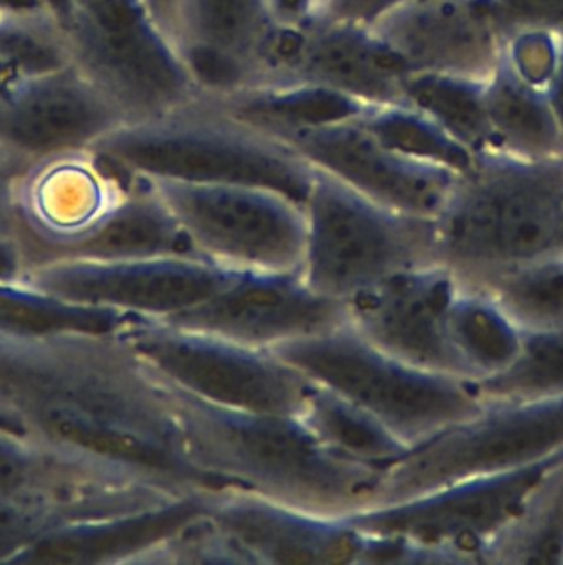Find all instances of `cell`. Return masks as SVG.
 I'll use <instances>...</instances> for the list:
<instances>
[{"instance_id": "1", "label": "cell", "mask_w": 563, "mask_h": 565, "mask_svg": "<svg viewBox=\"0 0 563 565\" xmlns=\"http://www.w3.org/2000/svg\"><path fill=\"white\" fill-rule=\"evenodd\" d=\"M0 392L23 431L63 451L224 486L185 462L161 382L118 332H0Z\"/></svg>"}, {"instance_id": "2", "label": "cell", "mask_w": 563, "mask_h": 565, "mask_svg": "<svg viewBox=\"0 0 563 565\" xmlns=\"http://www.w3.org/2000/svg\"><path fill=\"white\" fill-rule=\"evenodd\" d=\"M155 373L185 462L199 475L325 518H351L370 505L383 468L328 451L297 416L225 408Z\"/></svg>"}, {"instance_id": "3", "label": "cell", "mask_w": 563, "mask_h": 565, "mask_svg": "<svg viewBox=\"0 0 563 565\" xmlns=\"http://www.w3.org/2000/svg\"><path fill=\"white\" fill-rule=\"evenodd\" d=\"M434 260L460 286L563 250V157L476 153L434 217Z\"/></svg>"}, {"instance_id": "4", "label": "cell", "mask_w": 563, "mask_h": 565, "mask_svg": "<svg viewBox=\"0 0 563 565\" xmlns=\"http://www.w3.org/2000/svg\"><path fill=\"white\" fill-rule=\"evenodd\" d=\"M125 178L272 188L304 204L314 164L290 145L194 102L151 120L121 125L92 148Z\"/></svg>"}, {"instance_id": "5", "label": "cell", "mask_w": 563, "mask_h": 565, "mask_svg": "<svg viewBox=\"0 0 563 565\" xmlns=\"http://www.w3.org/2000/svg\"><path fill=\"white\" fill-rule=\"evenodd\" d=\"M272 353L370 412L407 449L486 406L474 382L403 362L364 340L347 322Z\"/></svg>"}, {"instance_id": "6", "label": "cell", "mask_w": 563, "mask_h": 565, "mask_svg": "<svg viewBox=\"0 0 563 565\" xmlns=\"http://www.w3.org/2000/svg\"><path fill=\"white\" fill-rule=\"evenodd\" d=\"M78 68L128 124L151 120L201 95L176 42L146 0H50Z\"/></svg>"}, {"instance_id": "7", "label": "cell", "mask_w": 563, "mask_h": 565, "mask_svg": "<svg viewBox=\"0 0 563 565\" xmlns=\"http://www.w3.org/2000/svg\"><path fill=\"white\" fill-rule=\"evenodd\" d=\"M301 276L315 292L344 300L401 270L436 264L433 221L371 200L314 167Z\"/></svg>"}, {"instance_id": "8", "label": "cell", "mask_w": 563, "mask_h": 565, "mask_svg": "<svg viewBox=\"0 0 563 565\" xmlns=\"http://www.w3.org/2000/svg\"><path fill=\"white\" fill-rule=\"evenodd\" d=\"M560 451L563 398L486 405L384 466L367 509L416 498L476 476L522 468Z\"/></svg>"}, {"instance_id": "9", "label": "cell", "mask_w": 563, "mask_h": 565, "mask_svg": "<svg viewBox=\"0 0 563 565\" xmlns=\"http://www.w3.org/2000/svg\"><path fill=\"white\" fill-rule=\"evenodd\" d=\"M145 180L201 259L235 274L301 270L307 217L294 198L255 184Z\"/></svg>"}, {"instance_id": "10", "label": "cell", "mask_w": 563, "mask_h": 565, "mask_svg": "<svg viewBox=\"0 0 563 565\" xmlns=\"http://www.w3.org/2000/svg\"><path fill=\"white\" fill-rule=\"evenodd\" d=\"M119 335L159 375L225 408L297 416L311 380L267 350L135 317Z\"/></svg>"}, {"instance_id": "11", "label": "cell", "mask_w": 563, "mask_h": 565, "mask_svg": "<svg viewBox=\"0 0 563 565\" xmlns=\"http://www.w3.org/2000/svg\"><path fill=\"white\" fill-rule=\"evenodd\" d=\"M563 451L522 468L476 476L347 518L373 534L419 545L431 562H486L490 548L519 519Z\"/></svg>"}, {"instance_id": "12", "label": "cell", "mask_w": 563, "mask_h": 565, "mask_svg": "<svg viewBox=\"0 0 563 565\" xmlns=\"http://www.w3.org/2000/svg\"><path fill=\"white\" fill-rule=\"evenodd\" d=\"M235 276L199 257H158L115 263L46 260L30 266L23 280L73 306L168 319L204 302Z\"/></svg>"}, {"instance_id": "13", "label": "cell", "mask_w": 563, "mask_h": 565, "mask_svg": "<svg viewBox=\"0 0 563 565\" xmlns=\"http://www.w3.org/2000/svg\"><path fill=\"white\" fill-rule=\"evenodd\" d=\"M407 74L371 25L315 14L298 24H277L258 82H310L368 105H386L403 102Z\"/></svg>"}, {"instance_id": "14", "label": "cell", "mask_w": 563, "mask_h": 565, "mask_svg": "<svg viewBox=\"0 0 563 565\" xmlns=\"http://www.w3.org/2000/svg\"><path fill=\"white\" fill-rule=\"evenodd\" d=\"M132 486L128 468L0 428V511H22L55 529L121 508Z\"/></svg>"}, {"instance_id": "15", "label": "cell", "mask_w": 563, "mask_h": 565, "mask_svg": "<svg viewBox=\"0 0 563 565\" xmlns=\"http://www.w3.org/2000/svg\"><path fill=\"white\" fill-rule=\"evenodd\" d=\"M159 320L272 352L341 326L347 310L315 292L301 270L247 273L192 309Z\"/></svg>"}, {"instance_id": "16", "label": "cell", "mask_w": 563, "mask_h": 565, "mask_svg": "<svg viewBox=\"0 0 563 565\" xmlns=\"http://www.w3.org/2000/svg\"><path fill=\"white\" fill-rule=\"evenodd\" d=\"M459 286L440 264L401 270L344 300L347 323L403 362L464 379L447 332Z\"/></svg>"}, {"instance_id": "17", "label": "cell", "mask_w": 563, "mask_h": 565, "mask_svg": "<svg viewBox=\"0 0 563 565\" xmlns=\"http://www.w3.org/2000/svg\"><path fill=\"white\" fill-rule=\"evenodd\" d=\"M275 138L371 200L426 220L443 211L460 174L397 153L357 120L301 128Z\"/></svg>"}, {"instance_id": "18", "label": "cell", "mask_w": 563, "mask_h": 565, "mask_svg": "<svg viewBox=\"0 0 563 565\" xmlns=\"http://www.w3.org/2000/svg\"><path fill=\"white\" fill-rule=\"evenodd\" d=\"M126 124L123 111L73 65L0 94V145L30 167L92 151Z\"/></svg>"}, {"instance_id": "19", "label": "cell", "mask_w": 563, "mask_h": 565, "mask_svg": "<svg viewBox=\"0 0 563 565\" xmlns=\"http://www.w3.org/2000/svg\"><path fill=\"white\" fill-rule=\"evenodd\" d=\"M208 514L247 564H358L364 535L347 519L325 518L241 486H219Z\"/></svg>"}, {"instance_id": "20", "label": "cell", "mask_w": 563, "mask_h": 565, "mask_svg": "<svg viewBox=\"0 0 563 565\" xmlns=\"http://www.w3.org/2000/svg\"><path fill=\"white\" fill-rule=\"evenodd\" d=\"M131 180L116 173L93 151L32 164L17 190L29 267L55 259L92 230Z\"/></svg>"}, {"instance_id": "21", "label": "cell", "mask_w": 563, "mask_h": 565, "mask_svg": "<svg viewBox=\"0 0 563 565\" xmlns=\"http://www.w3.org/2000/svg\"><path fill=\"white\" fill-rule=\"evenodd\" d=\"M371 28L407 72L487 81L502 57L489 0H407Z\"/></svg>"}, {"instance_id": "22", "label": "cell", "mask_w": 563, "mask_h": 565, "mask_svg": "<svg viewBox=\"0 0 563 565\" xmlns=\"http://www.w3.org/2000/svg\"><path fill=\"white\" fill-rule=\"evenodd\" d=\"M277 24L268 0H176V45L201 95L261 81Z\"/></svg>"}, {"instance_id": "23", "label": "cell", "mask_w": 563, "mask_h": 565, "mask_svg": "<svg viewBox=\"0 0 563 565\" xmlns=\"http://www.w3.org/2000/svg\"><path fill=\"white\" fill-rule=\"evenodd\" d=\"M212 489L158 508L70 522L36 539L15 564H145L152 548L208 509Z\"/></svg>"}, {"instance_id": "24", "label": "cell", "mask_w": 563, "mask_h": 565, "mask_svg": "<svg viewBox=\"0 0 563 565\" xmlns=\"http://www.w3.org/2000/svg\"><path fill=\"white\" fill-rule=\"evenodd\" d=\"M158 257L199 256L155 186L132 178L102 220L55 259L115 263Z\"/></svg>"}, {"instance_id": "25", "label": "cell", "mask_w": 563, "mask_h": 565, "mask_svg": "<svg viewBox=\"0 0 563 565\" xmlns=\"http://www.w3.org/2000/svg\"><path fill=\"white\" fill-rule=\"evenodd\" d=\"M212 107L264 134L357 120L371 105L310 82L275 78L245 85L225 94L201 95Z\"/></svg>"}, {"instance_id": "26", "label": "cell", "mask_w": 563, "mask_h": 565, "mask_svg": "<svg viewBox=\"0 0 563 565\" xmlns=\"http://www.w3.org/2000/svg\"><path fill=\"white\" fill-rule=\"evenodd\" d=\"M486 105L490 150L527 160L563 157V135L545 92L520 81L502 57L487 78Z\"/></svg>"}, {"instance_id": "27", "label": "cell", "mask_w": 563, "mask_h": 565, "mask_svg": "<svg viewBox=\"0 0 563 565\" xmlns=\"http://www.w3.org/2000/svg\"><path fill=\"white\" fill-rule=\"evenodd\" d=\"M297 418L323 448L348 461L384 468L410 451L370 412L314 380Z\"/></svg>"}, {"instance_id": "28", "label": "cell", "mask_w": 563, "mask_h": 565, "mask_svg": "<svg viewBox=\"0 0 563 565\" xmlns=\"http://www.w3.org/2000/svg\"><path fill=\"white\" fill-rule=\"evenodd\" d=\"M447 332L464 379L474 383L507 369L523 339V330L490 294L467 286L454 297Z\"/></svg>"}, {"instance_id": "29", "label": "cell", "mask_w": 563, "mask_h": 565, "mask_svg": "<svg viewBox=\"0 0 563 565\" xmlns=\"http://www.w3.org/2000/svg\"><path fill=\"white\" fill-rule=\"evenodd\" d=\"M72 65L68 41L52 6L0 12V94Z\"/></svg>"}, {"instance_id": "30", "label": "cell", "mask_w": 563, "mask_h": 565, "mask_svg": "<svg viewBox=\"0 0 563 565\" xmlns=\"http://www.w3.org/2000/svg\"><path fill=\"white\" fill-rule=\"evenodd\" d=\"M486 85L482 78L410 72L403 82V102L419 108L476 154L492 148Z\"/></svg>"}, {"instance_id": "31", "label": "cell", "mask_w": 563, "mask_h": 565, "mask_svg": "<svg viewBox=\"0 0 563 565\" xmlns=\"http://www.w3.org/2000/svg\"><path fill=\"white\" fill-rule=\"evenodd\" d=\"M467 287L490 294L523 332L563 330V250L496 270Z\"/></svg>"}, {"instance_id": "32", "label": "cell", "mask_w": 563, "mask_h": 565, "mask_svg": "<svg viewBox=\"0 0 563 565\" xmlns=\"http://www.w3.org/2000/svg\"><path fill=\"white\" fill-rule=\"evenodd\" d=\"M131 319L135 317L115 310L62 302L30 286L26 280L0 277V332L86 330L115 333Z\"/></svg>"}, {"instance_id": "33", "label": "cell", "mask_w": 563, "mask_h": 565, "mask_svg": "<svg viewBox=\"0 0 563 565\" xmlns=\"http://www.w3.org/2000/svg\"><path fill=\"white\" fill-rule=\"evenodd\" d=\"M484 405L563 398V330L523 332L519 353L507 369L474 383Z\"/></svg>"}, {"instance_id": "34", "label": "cell", "mask_w": 563, "mask_h": 565, "mask_svg": "<svg viewBox=\"0 0 563 565\" xmlns=\"http://www.w3.org/2000/svg\"><path fill=\"white\" fill-rule=\"evenodd\" d=\"M486 562L563 564V459L540 482Z\"/></svg>"}, {"instance_id": "35", "label": "cell", "mask_w": 563, "mask_h": 565, "mask_svg": "<svg viewBox=\"0 0 563 565\" xmlns=\"http://www.w3.org/2000/svg\"><path fill=\"white\" fill-rule=\"evenodd\" d=\"M357 121L397 153L449 168L456 173L472 167L476 157L472 151L406 102L371 105Z\"/></svg>"}, {"instance_id": "36", "label": "cell", "mask_w": 563, "mask_h": 565, "mask_svg": "<svg viewBox=\"0 0 563 565\" xmlns=\"http://www.w3.org/2000/svg\"><path fill=\"white\" fill-rule=\"evenodd\" d=\"M29 168L0 145V277L6 279H23L29 267L17 211V190Z\"/></svg>"}, {"instance_id": "37", "label": "cell", "mask_w": 563, "mask_h": 565, "mask_svg": "<svg viewBox=\"0 0 563 565\" xmlns=\"http://www.w3.org/2000/svg\"><path fill=\"white\" fill-rule=\"evenodd\" d=\"M563 39L543 31H520L503 39L502 61L530 87L545 92L555 74Z\"/></svg>"}, {"instance_id": "38", "label": "cell", "mask_w": 563, "mask_h": 565, "mask_svg": "<svg viewBox=\"0 0 563 565\" xmlns=\"http://www.w3.org/2000/svg\"><path fill=\"white\" fill-rule=\"evenodd\" d=\"M502 39L520 31H543L563 39V0H489Z\"/></svg>"}, {"instance_id": "39", "label": "cell", "mask_w": 563, "mask_h": 565, "mask_svg": "<svg viewBox=\"0 0 563 565\" xmlns=\"http://www.w3.org/2000/svg\"><path fill=\"white\" fill-rule=\"evenodd\" d=\"M404 2L407 0H321L320 8L315 11V14L373 25Z\"/></svg>"}, {"instance_id": "40", "label": "cell", "mask_w": 563, "mask_h": 565, "mask_svg": "<svg viewBox=\"0 0 563 565\" xmlns=\"http://www.w3.org/2000/svg\"><path fill=\"white\" fill-rule=\"evenodd\" d=\"M321 0H268L278 24H298L315 14Z\"/></svg>"}, {"instance_id": "41", "label": "cell", "mask_w": 563, "mask_h": 565, "mask_svg": "<svg viewBox=\"0 0 563 565\" xmlns=\"http://www.w3.org/2000/svg\"><path fill=\"white\" fill-rule=\"evenodd\" d=\"M545 97L546 100H549L550 108H552L553 111V117H555L560 131H562L563 135V44L555 74H553L550 84L546 85Z\"/></svg>"}, {"instance_id": "42", "label": "cell", "mask_w": 563, "mask_h": 565, "mask_svg": "<svg viewBox=\"0 0 563 565\" xmlns=\"http://www.w3.org/2000/svg\"><path fill=\"white\" fill-rule=\"evenodd\" d=\"M146 4L166 34L176 42V0H146Z\"/></svg>"}, {"instance_id": "43", "label": "cell", "mask_w": 563, "mask_h": 565, "mask_svg": "<svg viewBox=\"0 0 563 565\" xmlns=\"http://www.w3.org/2000/svg\"><path fill=\"white\" fill-rule=\"evenodd\" d=\"M0 428L23 431L22 425H20L19 422V416L13 412L12 405H10L9 399L6 398V395H3L2 392H0Z\"/></svg>"}, {"instance_id": "44", "label": "cell", "mask_w": 563, "mask_h": 565, "mask_svg": "<svg viewBox=\"0 0 563 565\" xmlns=\"http://www.w3.org/2000/svg\"><path fill=\"white\" fill-rule=\"evenodd\" d=\"M50 4L49 0H0V12L10 9L33 8V6Z\"/></svg>"}, {"instance_id": "45", "label": "cell", "mask_w": 563, "mask_h": 565, "mask_svg": "<svg viewBox=\"0 0 563 565\" xmlns=\"http://www.w3.org/2000/svg\"><path fill=\"white\" fill-rule=\"evenodd\" d=\"M320 4H321V2H320ZM318 8H320V6H318Z\"/></svg>"}]
</instances>
